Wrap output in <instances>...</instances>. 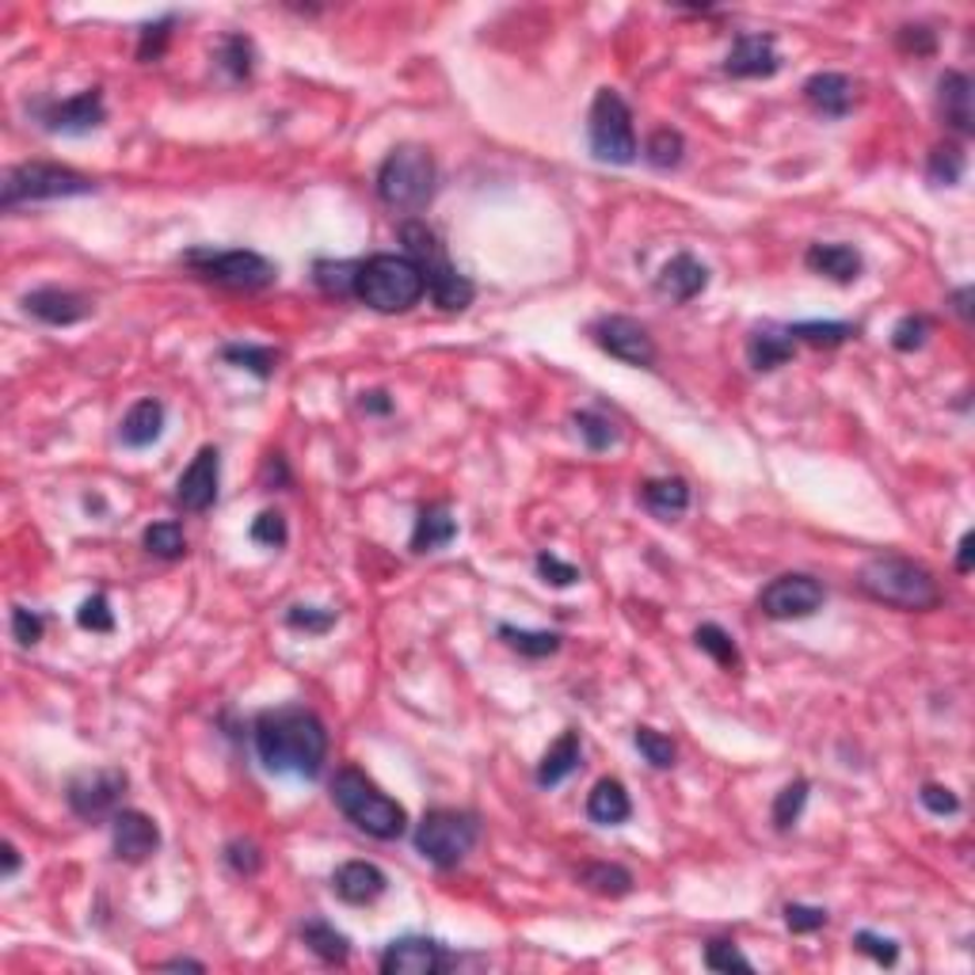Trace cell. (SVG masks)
<instances>
[{
    "label": "cell",
    "mask_w": 975,
    "mask_h": 975,
    "mask_svg": "<svg viewBox=\"0 0 975 975\" xmlns=\"http://www.w3.org/2000/svg\"><path fill=\"white\" fill-rule=\"evenodd\" d=\"M362 412H374V416H390L393 412V401L385 390H374V393H362Z\"/></svg>",
    "instance_id": "94428289"
},
{
    "label": "cell",
    "mask_w": 975,
    "mask_h": 975,
    "mask_svg": "<svg viewBox=\"0 0 975 975\" xmlns=\"http://www.w3.org/2000/svg\"><path fill=\"white\" fill-rule=\"evenodd\" d=\"M633 816V800H629L625 785L618 778H602L587 797V819L599 827H621Z\"/></svg>",
    "instance_id": "83f0119b"
},
{
    "label": "cell",
    "mask_w": 975,
    "mask_h": 975,
    "mask_svg": "<svg viewBox=\"0 0 975 975\" xmlns=\"http://www.w3.org/2000/svg\"><path fill=\"white\" fill-rule=\"evenodd\" d=\"M172 23H176V15H164V20H157V23H145L142 39H137V62H160V54L168 50V39H172Z\"/></svg>",
    "instance_id": "681fc988"
},
{
    "label": "cell",
    "mask_w": 975,
    "mask_h": 975,
    "mask_svg": "<svg viewBox=\"0 0 975 975\" xmlns=\"http://www.w3.org/2000/svg\"><path fill=\"white\" fill-rule=\"evenodd\" d=\"M252 744L271 774H298L313 781L321 778L328 758V728L305 705H279L256 716Z\"/></svg>",
    "instance_id": "6da1fadb"
},
{
    "label": "cell",
    "mask_w": 975,
    "mask_h": 975,
    "mask_svg": "<svg viewBox=\"0 0 975 975\" xmlns=\"http://www.w3.org/2000/svg\"><path fill=\"white\" fill-rule=\"evenodd\" d=\"M20 873V850L12 842H4V880H12Z\"/></svg>",
    "instance_id": "be15d7a7"
},
{
    "label": "cell",
    "mask_w": 975,
    "mask_h": 975,
    "mask_svg": "<svg viewBox=\"0 0 975 975\" xmlns=\"http://www.w3.org/2000/svg\"><path fill=\"white\" fill-rule=\"evenodd\" d=\"M853 948L865 956H873L877 964H884V968H892L895 961H900V945L892 942V937L884 934H873V930H858L853 934Z\"/></svg>",
    "instance_id": "816d5d0a"
},
{
    "label": "cell",
    "mask_w": 975,
    "mask_h": 975,
    "mask_svg": "<svg viewBox=\"0 0 975 975\" xmlns=\"http://www.w3.org/2000/svg\"><path fill=\"white\" fill-rule=\"evenodd\" d=\"M34 118L42 131L50 134H92L107 123V107H103L100 89H84L69 100H46L34 107Z\"/></svg>",
    "instance_id": "7c38bea8"
},
{
    "label": "cell",
    "mask_w": 975,
    "mask_h": 975,
    "mask_svg": "<svg viewBox=\"0 0 975 975\" xmlns=\"http://www.w3.org/2000/svg\"><path fill=\"white\" fill-rule=\"evenodd\" d=\"M111 846H115L118 861L142 865L160 850V827L137 808H123V812L111 816Z\"/></svg>",
    "instance_id": "e0dca14e"
},
{
    "label": "cell",
    "mask_w": 975,
    "mask_h": 975,
    "mask_svg": "<svg viewBox=\"0 0 975 975\" xmlns=\"http://www.w3.org/2000/svg\"><path fill=\"white\" fill-rule=\"evenodd\" d=\"M861 591L869 599L884 602V606L907 610V614H926V610L942 606V587L926 564L900 553H880L861 564L858 575Z\"/></svg>",
    "instance_id": "7a4b0ae2"
},
{
    "label": "cell",
    "mask_w": 975,
    "mask_h": 975,
    "mask_svg": "<svg viewBox=\"0 0 975 975\" xmlns=\"http://www.w3.org/2000/svg\"><path fill=\"white\" fill-rule=\"evenodd\" d=\"M218 485H221V454L218 446H203L191 465L184 469L176 485V504L191 515H203L218 504Z\"/></svg>",
    "instance_id": "2e32d148"
},
{
    "label": "cell",
    "mask_w": 975,
    "mask_h": 975,
    "mask_svg": "<svg viewBox=\"0 0 975 975\" xmlns=\"http://www.w3.org/2000/svg\"><path fill=\"white\" fill-rule=\"evenodd\" d=\"M641 499H644V507H649L655 519L671 522V519H678V515H686V511H689V485H686L683 477L644 480Z\"/></svg>",
    "instance_id": "f546056e"
},
{
    "label": "cell",
    "mask_w": 975,
    "mask_h": 975,
    "mask_svg": "<svg viewBox=\"0 0 975 975\" xmlns=\"http://www.w3.org/2000/svg\"><path fill=\"white\" fill-rule=\"evenodd\" d=\"M160 968H176V972H179V968H191V972H203L206 964H198V961H187V956H184V961H164Z\"/></svg>",
    "instance_id": "03108f58"
},
{
    "label": "cell",
    "mask_w": 975,
    "mask_h": 975,
    "mask_svg": "<svg viewBox=\"0 0 975 975\" xmlns=\"http://www.w3.org/2000/svg\"><path fill=\"white\" fill-rule=\"evenodd\" d=\"M919 800H922V808H926L930 816H956V812H961V797H956L953 789H945V785H922Z\"/></svg>",
    "instance_id": "6f0895ef"
},
{
    "label": "cell",
    "mask_w": 975,
    "mask_h": 975,
    "mask_svg": "<svg viewBox=\"0 0 975 975\" xmlns=\"http://www.w3.org/2000/svg\"><path fill=\"white\" fill-rule=\"evenodd\" d=\"M591 335L606 355H614L625 366H655V343L649 328L633 321V317H602V321L591 324Z\"/></svg>",
    "instance_id": "4fadbf2b"
},
{
    "label": "cell",
    "mask_w": 975,
    "mask_h": 975,
    "mask_svg": "<svg viewBox=\"0 0 975 975\" xmlns=\"http://www.w3.org/2000/svg\"><path fill=\"white\" fill-rule=\"evenodd\" d=\"M423 293H427V282L408 256L377 252L370 260H359L355 298L374 313H408L419 305Z\"/></svg>",
    "instance_id": "5b68a950"
},
{
    "label": "cell",
    "mask_w": 975,
    "mask_h": 975,
    "mask_svg": "<svg viewBox=\"0 0 975 975\" xmlns=\"http://www.w3.org/2000/svg\"><path fill=\"white\" fill-rule=\"evenodd\" d=\"M805 100L823 118H846L853 111L858 89H853V81L846 73H812L805 81Z\"/></svg>",
    "instance_id": "7402d4cb"
},
{
    "label": "cell",
    "mask_w": 975,
    "mask_h": 975,
    "mask_svg": "<svg viewBox=\"0 0 975 975\" xmlns=\"http://www.w3.org/2000/svg\"><path fill=\"white\" fill-rule=\"evenodd\" d=\"M533 568H538V575L546 580L549 587H572L580 583V568L568 564V560H560L557 553H538V560H533Z\"/></svg>",
    "instance_id": "db71d44e"
},
{
    "label": "cell",
    "mask_w": 975,
    "mask_h": 975,
    "mask_svg": "<svg viewBox=\"0 0 975 975\" xmlns=\"http://www.w3.org/2000/svg\"><path fill=\"white\" fill-rule=\"evenodd\" d=\"M694 641H697V649H702L716 663V667H724V671H739V667H744V655H739L736 636H732L728 629L716 625V621H705V625H697Z\"/></svg>",
    "instance_id": "1f68e13d"
},
{
    "label": "cell",
    "mask_w": 975,
    "mask_h": 975,
    "mask_svg": "<svg viewBox=\"0 0 975 975\" xmlns=\"http://www.w3.org/2000/svg\"><path fill=\"white\" fill-rule=\"evenodd\" d=\"M572 423H575V431L583 435L587 450H610V446L618 443V427L602 416V412H575Z\"/></svg>",
    "instance_id": "7bdbcfd3"
},
{
    "label": "cell",
    "mask_w": 975,
    "mask_h": 975,
    "mask_svg": "<svg viewBox=\"0 0 975 975\" xmlns=\"http://www.w3.org/2000/svg\"><path fill=\"white\" fill-rule=\"evenodd\" d=\"M96 191V179H89L84 172H73L65 164H46V160H28L15 164L4 172L0 184V206L15 210L23 203H54V198H76Z\"/></svg>",
    "instance_id": "52a82bcc"
},
{
    "label": "cell",
    "mask_w": 975,
    "mask_h": 975,
    "mask_svg": "<svg viewBox=\"0 0 975 975\" xmlns=\"http://www.w3.org/2000/svg\"><path fill=\"white\" fill-rule=\"evenodd\" d=\"M895 42H900L903 54H914V58H926L937 50V34L930 28H900V34H895Z\"/></svg>",
    "instance_id": "680465c9"
},
{
    "label": "cell",
    "mask_w": 975,
    "mask_h": 975,
    "mask_svg": "<svg viewBox=\"0 0 975 975\" xmlns=\"http://www.w3.org/2000/svg\"><path fill=\"white\" fill-rule=\"evenodd\" d=\"M808 789H812V785H808L805 778H797L792 785H785L778 797H774L770 819H774V827H778V831L797 827V819H800V812H805V805H808Z\"/></svg>",
    "instance_id": "b9f144b4"
},
{
    "label": "cell",
    "mask_w": 975,
    "mask_h": 975,
    "mask_svg": "<svg viewBox=\"0 0 975 975\" xmlns=\"http://www.w3.org/2000/svg\"><path fill=\"white\" fill-rule=\"evenodd\" d=\"M332 800L359 831H366L370 839H382L393 842L408 831V812L396 805L393 797H385L374 781L366 778L355 766H343L340 774L332 778Z\"/></svg>",
    "instance_id": "277c9868"
},
{
    "label": "cell",
    "mask_w": 975,
    "mask_h": 975,
    "mask_svg": "<svg viewBox=\"0 0 975 975\" xmlns=\"http://www.w3.org/2000/svg\"><path fill=\"white\" fill-rule=\"evenodd\" d=\"M335 610H328V606H305V602H298V606H290L287 610V625L290 629H298V633H328V629L335 625Z\"/></svg>",
    "instance_id": "f6af8a7d"
},
{
    "label": "cell",
    "mask_w": 975,
    "mask_h": 975,
    "mask_svg": "<svg viewBox=\"0 0 975 975\" xmlns=\"http://www.w3.org/2000/svg\"><path fill=\"white\" fill-rule=\"evenodd\" d=\"M187 267L195 274H203L206 282H218L226 290H267L279 279V267H274L267 256L248 252V248H229V252H214V248H198V252H187Z\"/></svg>",
    "instance_id": "30bf717a"
},
{
    "label": "cell",
    "mask_w": 975,
    "mask_h": 975,
    "mask_svg": "<svg viewBox=\"0 0 975 975\" xmlns=\"http://www.w3.org/2000/svg\"><path fill=\"white\" fill-rule=\"evenodd\" d=\"M705 287H709V267L689 252H678L675 260L663 263L660 279H655V290H660L667 301H675V305L694 301Z\"/></svg>",
    "instance_id": "44dd1931"
},
{
    "label": "cell",
    "mask_w": 975,
    "mask_h": 975,
    "mask_svg": "<svg viewBox=\"0 0 975 975\" xmlns=\"http://www.w3.org/2000/svg\"><path fill=\"white\" fill-rule=\"evenodd\" d=\"M218 62L221 69L232 76V81H248L256 69V46L252 39H245V34H226L218 46Z\"/></svg>",
    "instance_id": "f35d334b"
},
{
    "label": "cell",
    "mask_w": 975,
    "mask_h": 975,
    "mask_svg": "<svg viewBox=\"0 0 975 975\" xmlns=\"http://www.w3.org/2000/svg\"><path fill=\"white\" fill-rule=\"evenodd\" d=\"M827 591L816 575L805 572H785L758 591V610L774 621H805L823 610Z\"/></svg>",
    "instance_id": "8fae6325"
},
{
    "label": "cell",
    "mask_w": 975,
    "mask_h": 975,
    "mask_svg": "<svg viewBox=\"0 0 975 975\" xmlns=\"http://www.w3.org/2000/svg\"><path fill=\"white\" fill-rule=\"evenodd\" d=\"M480 839V819L473 812H457V808H435L419 819L416 827V850L431 865L454 869L473 853Z\"/></svg>",
    "instance_id": "ba28073f"
},
{
    "label": "cell",
    "mask_w": 975,
    "mask_h": 975,
    "mask_svg": "<svg viewBox=\"0 0 975 975\" xmlns=\"http://www.w3.org/2000/svg\"><path fill=\"white\" fill-rule=\"evenodd\" d=\"M587 142L591 153L602 164H633L636 160V131H633V111L614 89H599L587 115Z\"/></svg>",
    "instance_id": "9c48e42d"
},
{
    "label": "cell",
    "mask_w": 975,
    "mask_h": 975,
    "mask_svg": "<svg viewBox=\"0 0 975 975\" xmlns=\"http://www.w3.org/2000/svg\"><path fill=\"white\" fill-rule=\"evenodd\" d=\"M781 69V54L774 34L763 31H747L732 42L728 58H724V73L736 76V81H758V76H774Z\"/></svg>",
    "instance_id": "ac0fdd59"
},
{
    "label": "cell",
    "mask_w": 975,
    "mask_h": 975,
    "mask_svg": "<svg viewBox=\"0 0 975 975\" xmlns=\"http://www.w3.org/2000/svg\"><path fill=\"white\" fill-rule=\"evenodd\" d=\"M457 538V519L450 515V507L435 504V507H423L416 530H412V553H438Z\"/></svg>",
    "instance_id": "f1b7e54d"
},
{
    "label": "cell",
    "mask_w": 975,
    "mask_h": 975,
    "mask_svg": "<svg viewBox=\"0 0 975 975\" xmlns=\"http://www.w3.org/2000/svg\"><path fill=\"white\" fill-rule=\"evenodd\" d=\"M401 240H404V256L419 267L423 282H427V293L435 298L438 309H446V313H461V309L473 305L477 287H473V282L450 263V256H446L443 240L435 237V229H427L423 221L412 218L401 226Z\"/></svg>",
    "instance_id": "3957f363"
},
{
    "label": "cell",
    "mask_w": 975,
    "mask_h": 975,
    "mask_svg": "<svg viewBox=\"0 0 975 975\" xmlns=\"http://www.w3.org/2000/svg\"><path fill=\"white\" fill-rule=\"evenodd\" d=\"M972 541H975L972 533H964L961 546H956L961 549V553H956V572H972Z\"/></svg>",
    "instance_id": "6125c7cd"
},
{
    "label": "cell",
    "mask_w": 975,
    "mask_h": 975,
    "mask_svg": "<svg viewBox=\"0 0 975 975\" xmlns=\"http://www.w3.org/2000/svg\"><path fill=\"white\" fill-rule=\"evenodd\" d=\"M263 485L267 488H287L290 485V469H287V457L282 454H267V465H263Z\"/></svg>",
    "instance_id": "91938a15"
},
{
    "label": "cell",
    "mask_w": 975,
    "mask_h": 975,
    "mask_svg": "<svg viewBox=\"0 0 975 975\" xmlns=\"http://www.w3.org/2000/svg\"><path fill=\"white\" fill-rule=\"evenodd\" d=\"M355 274H359V263H348V260H321L313 267V282L328 298H355Z\"/></svg>",
    "instance_id": "74e56055"
},
{
    "label": "cell",
    "mask_w": 975,
    "mask_h": 975,
    "mask_svg": "<svg viewBox=\"0 0 975 975\" xmlns=\"http://www.w3.org/2000/svg\"><path fill=\"white\" fill-rule=\"evenodd\" d=\"M142 546H145V553L160 557V560L187 557V538H184V526H179V522H153V526H145Z\"/></svg>",
    "instance_id": "8d00e7d4"
},
{
    "label": "cell",
    "mask_w": 975,
    "mask_h": 975,
    "mask_svg": "<svg viewBox=\"0 0 975 975\" xmlns=\"http://www.w3.org/2000/svg\"><path fill=\"white\" fill-rule=\"evenodd\" d=\"M385 888H390V877L374 861H343L332 873V892L351 907H366V903L382 900Z\"/></svg>",
    "instance_id": "ffe728a7"
},
{
    "label": "cell",
    "mask_w": 975,
    "mask_h": 975,
    "mask_svg": "<svg viewBox=\"0 0 975 975\" xmlns=\"http://www.w3.org/2000/svg\"><path fill=\"white\" fill-rule=\"evenodd\" d=\"M785 926H789L792 934H816V930L827 926V911L808 907V903H789V907H785Z\"/></svg>",
    "instance_id": "9f6ffc18"
},
{
    "label": "cell",
    "mask_w": 975,
    "mask_h": 975,
    "mask_svg": "<svg viewBox=\"0 0 975 975\" xmlns=\"http://www.w3.org/2000/svg\"><path fill=\"white\" fill-rule=\"evenodd\" d=\"M42 633H46L42 614H34V610H28V606H12V636L23 644V649H34V644L42 641Z\"/></svg>",
    "instance_id": "11a10c76"
},
{
    "label": "cell",
    "mask_w": 975,
    "mask_h": 975,
    "mask_svg": "<svg viewBox=\"0 0 975 975\" xmlns=\"http://www.w3.org/2000/svg\"><path fill=\"white\" fill-rule=\"evenodd\" d=\"M926 176H930V184H937V187H956V184H961V176H964L961 145H953V142L937 145V149L930 153V160H926Z\"/></svg>",
    "instance_id": "60d3db41"
},
{
    "label": "cell",
    "mask_w": 975,
    "mask_h": 975,
    "mask_svg": "<svg viewBox=\"0 0 975 975\" xmlns=\"http://www.w3.org/2000/svg\"><path fill=\"white\" fill-rule=\"evenodd\" d=\"M705 968L709 972H755V964H750L732 942H709L705 945Z\"/></svg>",
    "instance_id": "f907efd6"
},
{
    "label": "cell",
    "mask_w": 975,
    "mask_h": 975,
    "mask_svg": "<svg viewBox=\"0 0 975 975\" xmlns=\"http://www.w3.org/2000/svg\"><path fill=\"white\" fill-rule=\"evenodd\" d=\"M301 942L313 948L324 964H348L351 956V942L324 919H309L305 926H301Z\"/></svg>",
    "instance_id": "4dcf8cb0"
},
{
    "label": "cell",
    "mask_w": 975,
    "mask_h": 975,
    "mask_svg": "<svg viewBox=\"0 0 975 975\" xmlns=\"http://www.w3.org/2000/svg\"><path fill=\"white\" fill-rule=\"evenodd\" d=\"M164 419H168L164 404L157 396H145V401H137L123 416L118 438H123V446H131V450H145V446H153L164 435Z\"/></svg>",
    "instance_id": "d4e9b609"
},
{
    "label": "cell",
    "mask_w": 975,
    "mask_h": 975,
    "mask_svg": "<svg viewBox=\"0 0 975 975\" xmlns=\"http://www.w3.org/2000/svg\"><path fill=\"white\" fill-rule=\"evenodd\" d=\"M221 359H226L229 366H240L256 377H271L274 366H279V351L263 348V343H226V348H221Z\"/></svg>",
    "instance_id": "836d02e7"
},
{
    "label": "cell",
    "mask_w": 975,
    "mask_h": 975,
    "mask_svg": "<svg viewBox=\"0 0 975 975\" xmlns=\"http://www.w3.org/2000/svg\"><path fill=\"white\" fill-rule=\"evenodd\" d=\"M580 763H583L580 732L568 728L564 736H560L557 744L546 750V758L538 763V774H533V778H538L541 789H553V785H560L564 778H572V774L580 770Z\"/></svg>",
    "instance_id": "4316f807"
},
{
    "label": "cell",
    "mask_w": 975,
    "mask_h": 975,
    "mask_svg": "<svg viewBox=\"0 0 975 975\" xmlns=\"http://www.w3.org/2000/svg\"><path fill=\"white\" fill-rule=\"evenodd\" d=\"M248 538H252L256 546H263V549H282V546H287V538H290V526H287V519H282L279 511H260L252 519Z\"/></svg>",
    "instance_id": "bcb514c9"
},
{
    "label": "cell",
    "mask_w": 975,
    "mask_h": 975,
    "mask_svg": "<svg viewBox=\"0 0 975 975\" xmlns=\"http://www.w3.org/2000/svg\"><path fill=\"white\" fill-rule=\"evenodd\" d=\"M435 157L423 145H396L377 168V198L390 210L416 214L435 195Z\"/></svg>",
    "instance_id": "8992f818"
},
{
    "label": "cell",
    "mask_w": 975,
    "mask_h": 975,
    "mask_svg": "<svg viewBox=\"0 0 975 975\" xmlns=\"http://www.w3.org/2000/svg\"><path fill=\"white\" fill-rule=\"evenodd\" d=\"M805 263H808V271L823 274V279L839 282V287L858 282L861 267H865V260H861V252L853 245H812L805 252Z\"/></svg>",
    "instance_id": "cb8c5ba5"
},
{
    "label": "cell",
    "mask_w": 975,
    "mask_h": 975,
    "mask_svg": "<svg viewBox=\"0 0 975 975\" xmlns=\"http://www.w3.org/2000/svg\"><path fill=\"white\" fill-rule=\"evenodd\" d=\"M853 332H858V328L846 324V321H800V324H789L792 340L808 343V348H842Z\"/></svg>",
    "instance_id": "d590c367"
},
{
    "label": "cell",
    "mask_w": 975,
    "mask_h": 975,
    "mask_svg": "<svg viewBox=\"0 0 975 975\" xmlns=\"http://www.w3.org/2000/svg\"><path fill=\"white\" fill-rule=\"evenodd\" d=\"M580 880L591 892L599 895H610V900H618V895H629L633 892V873L621 865H606V861H599V865H587Z\"/></svg>",
    "instance_id": "ab89813d"
},
{
    "label": "cell",
    "mask_w": 975,
    "mask_h": 975,
    "mask_svg": "<svg viewBox=\"0 0 975 975\" xmlns=\"http://www.w3.org/2000/svg\"><path fill=\"white\" fill-rule=\"evenodd\" d=\"M76 625L89 629V633H115V614H111L107 594L96 591L92 599H84L81 610H76Z\"/></svg>",
    "instance_id": "7dc6e473"
},
{
    "label": "cell",
    "mask_w": 975,
    "mask_h": 975,
    "mask_svg": "<svg viewBox=\"0 0 975 975\" xmlns=\"http://www.w3.org/2000/svg\"><path fill=\"white\" fill-rule=\"evenodd\" d=\"M226 865H229L237 877H256V873H260V869H263V853H260V846L248 842V839L229 842V846H226Z\"/></svg>",
    "instance_id": "f5cc1de1"
},
{
    "label": "cell",
    "mask_w": 975,
    "mask_h": 975,
    "mask_svg": "<svg viewBox=\"0 0 975 975\" xmlns=\"http://www.w3.org/2000/svg\"><path fill=\"white\" fill-rule=\"evenodd\" d=\"M686 157V137L678 131H671V126H660V131L649 134V142H644V160L652 164V168L660 172H671L678 168Z\"/></svg>",
    "instance_id": "e575fe53"
},
{
    "label": "cell",
    "mask_w": 975,
    "mask_h": 975,
    "mask_svg": "<svg viewBox=\"0 0 975 975\" xmlns=\"http://www.w3.org/2000/svg\"><path fill=\"white\" fill-rule=\"evenodd\" d=\"M633 744L655 766V770H671V766H675V758H678L675 744H671L667 736H660L655 728H636L633 732Z\"/></svg>",
    "instance_id": "ee69618b"
},
{
    "label": "cell",
    "mask_w": 975,
    "mask_h": 975,
    "mask_svg": "<svg viewBox=\"0 0 975 975\" xmlns=\"http://www.w3.org/2000/svg\"><path fill=\"white\" fill-rule=\"evenodd\" d=\"M792 355H797V340L789 335V324H763L747 335V362L758 370V374H774L778 366H785Z\"/></svg>",
    "instance_id": "603a6c76"
},
{
    "label": "cell",
    "mask_w": 975,
    "mask_h": 975,
    "mask_svg": "<svg viewBox=\"0 0 975 975\" xmlns=\"http://www.w3.org/2000/svg\"><path fill=\"white\" fill-rule=\"evenodd\" d=\"M937 100H942V115L945 123L953 126L956 134H972L975 131V115H972V81L956 69L937 81Z\"/></svg>",
    "instance_id": "484cf974"
},
{
    "label": "cell",
    "mask_w": 975,
    "mask_h": 975,
    "mask_svg": "<svg viewBox=\"0 0 975 975\" xmlns=\"http://www.w3.org/2000/svg\"><path fill=\"white\" fill-rule=\"evenodd\" d=\"M126 785H131V778H126L123 770H89L69 781L65 800L81 819H103L118 812V800H123Z\"/></svg>",
    "instance_id": "5bb4252c"
},
{
    "label": "cell",
    "mask_w": 975,
    "mask_h": 975,
    "mask_svg": "<svg viewBox=\"0 0 975 975\" xmlns=\"http://www.w3.org/2000/svg\"><path fill=\"white\" fill-rule=\"evenodd\" d=\"M454 964V956L446 953L443 942L435 937H396L385 945L377 968L385 975H438Z\"/></svg>",
    "instance_id": "9a60e30c"
},
{
    "label": "cell",
    "mask_w": 975,
    "mask_h": 975,
    "mask_svg": "<svg viewBox=\"0 0 975 975\" xmlns=\"http://www.w3.org/2000/svg\"><path fill=\"white\" fill-rule=\"evenodd\" d=\"M23 309H28L34 321L54 324V328H65V324L84 321V317L92 313V301L84 298V293H76V290L42 287V290H31L28 298H23Z\"/></svg>",
    "instance_id": "d6986e66"
},
{
    "label": "cell",
    "mask_w": 975,
    "mask_h": 975,
    "mask_svg": "<svg viewBox=\"0 0 975 975\" xmlns=\"http://www.w3.org/2000/svg\"><path fill=\"white\" fill-rule=\"evenodd\" d=\"M499 641H507V649H515L526 660H546V655L560 652V633H549V629H515V625H499Z\"/></svg>",
    "instance_id": "d6a6232c"
},
{
    "label": "cell",
    "mask_w": 975,
    "mask_h": 975,
    "mask_svg": "<svg viewBox=\"0 0 975 975\" xmlns=\"http://www.w3.org/2000/svg\"><path fill=\"white\" fill-rule=\"evenodd\" d=\"M953 301H956V313H961V321H972V287H961L953 293Z\"/></svg>",
    "instance_id": "e7e4bbea"
},
{
    "label": "cell",
    "mask_w": 975,
    "mask_h": 975,
    "mask_svg": "<svg viewBox=\"0 0 975 975\" xmlns=\"http://www.w3.org/2000/svg\"><path fill=\"white\" fill-rule=\"evenodd\" d=\"M930 340V321L922 313H907L900 324L892 328V348L903 351V355H911V351H922Z\"/></svg>",
    "instance_id": "c3c4849f"
}]
</instances>
